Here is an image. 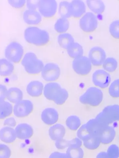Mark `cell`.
I'll return each instance as SVG.
<instances>
[{"label": "cell", "instance_id": "1", "mask_svg": "<svg viewBox=\"0 0 119 158\" xmlns=\"http://www.w3.org/2000/svg\"><path fill=\"white\" fill-rule=\"evenodd\" d=\"M43 93L47 100L53 101L58 105L64 103L68 97L67 91L55 82L47 84L44 88Z\"/></svg>", "mask_w": 119, "mask_h": 158}, {"label": "cell", "instance_id": "2", "mask_svg": "<svg viewBox=\"0 0 119 158\" xmlns=\"http://www.w3.org/2000/svg\"><path fill=\"white\" fill-rule=\"evenodd\" d=\"M24 37L27 43L36 46H43L49 42V35L47 31L35 27H31L26 29Z\"/></svg>", "mask_w": 119, "mask_h": 158}, {"label": "cell", "instance_id": "3", "mask_svg": "<svg viewBox=\"0 0 119 158\" xmlns=\"http://www.w3.org/2000/svg\"><path fill=\"white\" fill-rule=\"evenodd\" d=\"M22 64L26 71L31 74H37L42 72L44 67L42 60L38 59L33 53H27L23 58Z\"/></svg>", "mask_w": 119, "mask_h": 158}, {"label": "cell", "instance_id": "4", "mask_svg": "<svg viewBox=\"0 0 119 158\" xmlns=\"http://www.w3.org/2000/svg\"><path fill=\"white\" fill-rule=\"evenodd\" d=\"M95 118L101 123L108 126L119 121V106L113 105L106 106Z\"/></svg>", "mask_w": 119, "mask_h": 158}, {"label": "cell", "instance_id": "5", "mask_svg": "<svg viewBox=\"0 0 119 158\" xmlns=\"http://www.w3.org/2000/svg\"><path fill=\"white\" fill-rule=\"evenodd\" d=\"M103 97V93L100 89L91 87L80 97V102L83 104L96 106L101 103Z\"/></svg>", "mask_w": 119, "mask_h": 158}, {"label": "cell", "instance_id": "6", "mask_svg": "<svg viewBox=\"0 0 119 158\" xmlns=\"http://www.w3.org/2000/svg\"><path fill=\"white\" fill-rule=\"evenodd\" d=\"M23 48L19 43L13 42L6 48L5 56L10 62L18 63L22 59L23 55Z\"/></svg>", "mask_w": 119, "mask_h": 158}, {"label": "cell", "instance_id": "7", "mask_svg": "<svg viewBox=\"0 0 119 158\" xmlns=\"http://www.w3.org/2000/svg\"><path fill=\"white\" fill-rule=\"evenodd\" d=\"M72 67L75 72L81 75L88 74L92 69V64L88 58L84 56L75 59Z\"/></svg>", "mask_w": 119, "mask_h": 158}, {"label": "cell", "instance_id": "8", "mask_svg": "<svg viewBox=\"0 0 119 158\" xmlns=\"http://www.w3.org/2000/svg\"><path fill=\"white\" fill-rule=\"evenodd\" d=\"M40 14L45 17H51L56 12L57 4L54 0H41L37 2Z\"/></svg>", "mask_w": 119, "mask_h": 158}, {"label": "cell", "instance_id": "9", "mask_svg": "<svg viewBox=\"0 0 119 158\" xmlns=\"http://www.w3.org/2000/svg\"><path fill=\"white\" fill-rule=\"evenodd\" d=\"M80 26L84 32L89 33L95 31L98 26L96 16L91 12H87L80 20Z\"/></svg>", "mask_w": 119, "mask_h": 158}, {"label": "cell", "instance_id": "10", "mask_svg": "<svg viewBox=\"0 0 119 158\" xmlns=\"http://www.w3.org/2000/svg\"><path fill=\"white\" fill-rule=\"evenodd\" d=\"M60 69L57 64L49 63L44 66L42 71V76L47 81L57 80L60 75Z\"/></svg>", "mask_w": 119, "mask_h": 158}, {"label": "cell", "instance_id": "11", "mask_svg": "<svg viewBox=\"0 0 119 158\" xmlns=\"http://www.w3.org/2000/svg\"><path fill=\"white\" fill-rule=\"evenodd\" d=\"M33 104L29 100H22L14 107V114L15 116L23 118L27 116L32 112Z\"/></svg>", "mask_w": 119, "mask_h": 158}, {"label": "cell", "instance_id": "12", "mask_svg": "<svg viewBox=\"0 0 119 158\" xmlns=\"http://www.w3.org/2000/svg\"><path fill=\"white\" fill-rule=\"evenodd\" d=\"M92 81L95 86L105 89L110 83V75L104 70H98L93 73Z\"/></svg>", "mask_w": 119, "mask_h": 158}, {"label": "cell", "instance_id": "13", "mask_svg": "<svg viewBox=\"0 0 119 158\" xmlns=\"http://www.w3.org/2000/svg\"><path fill=\"white\" fill-rule=\"evenodd\" d=\"M88 58L91 64L95 66H100L103 64L106 59L105 51L99 47H95L90 49Z\"/></svg>", "mask_w": 119, "mask_h": 158}, {"label": "cell", "instance_id": "14", "mask_svg": "<svg viewBox=\"0 0 119 158\" xmlns=\"http://www.w3.org/2000/svg\"><path fill=\"white\" fill-rule=\"evenodd\" d=\"M115 131L112 127L103 125L100 128L98 137L101 142L103 144H108L112 142L115 136Z\"/></svg>", "mask_w": 119, "mask_h": 158}, {"label": "cell", "instance_id": "15", "mask_svg": "<svg viewBox=\"0 0 119 158\" xmlns=\"http://www.w3.org/2000/svg\"><path fill=\"white\" fill-rule=\"evenodd\" d=\"M17 138L20 139H28L33 135V129L31 126L26 123L18 125L15 129Z\"/></svg>", "mask_w": 119, "mask_h": 158}, {"label": "cell", "instance_id": "16", "mask_svg": "<svg viewBox=\"0 0 119 158\" xmlns=\"http://www.w3.org/2000/svg\"><path fill=\"white\" fill-rule=\"evenodd\" d=\"M59 114L53 108H47L42 112V121L47 125H52L57 122Z\"/></svg>", "mask_w": 119, "mask_h": 158}, {"label": "cell", "instance_id": "17", "mask_svg": "<svg viewBox=\"0 0 119 158\" xmlns=\"http://www.w3.org/2000/svg\"><path fill=\"white\" fill-rule=\"evenodd\" d=\"M24 21L30 25H37L42 21V16L36 10H28L24 12L23 15Z\"/></svg>", "mask_w": 119, "mask_h": 158}, {"label": "cell", "instance_id": "18", "mask_svg": "<svg viewBox=\"0 0 119 158\" xmlns=\"http://www.w3.org/2000/svg\"><path fill=\"white\" fill-rule=\"evenodd\" d=\"M66 133L65 128L64 126L57 124L50 127L49 129V135L50 138L54 141H57L63 139Z\"/></svg>", "mask_w": 119, "mask_h": 158}, {"label": "cell", "instance_id": "19", "mask_svg": "<svg viewBox=\"0 0 119 158\" xmlns=\"http://www.w3.org/2000/svg\"><path fill=\"white\" fill-rule=\"evenodd\" d=\"M44 87L43 83L37 81H31L27 85V94L32 97L41 96Z\"/></svg>", "mask_w": 119, "mask_h": 158}, {"label": "cell", "instance_id": "20", "mask_svg": "<svg viewBox=\"0 0 119 158\" xmlns=\"http://www.w3.org/2000/svg\"><path fill=\"white\" fill-rule=\"evenodd\" d=\"M16 135L15 130L11 127H7L0 130V139L6 143L13 142L16 139Z\"/></svg>", "mask_w": 119, "mask_h": 158}, {"label": "cell", "instance_id": "21", "mask_svg": "<svg viewBox=\"0 0 119 158\" xmlns=\"http://www.w3.org/2000/svg\"><path fill=\"white\" fill-rule=\"evenodd\" d=\"M72 16L75 18L81 17L86 12V6L84 2L79 0H75L70 2Z\"/></svg>", "mask_w": 119, "mask_h": 158}, {"label": "cell", "instance_id": "22", "mask_svg": "<svg viewBox=\"0 0 119 158\" xmlns=\"http://www.w3.org/2000/svg\"><path fill=\"white\" fill-rule=\"evenodd\" d=\"M7 98L11 102L17 103L23 100V92L18 88H10L8 90Z\"/></svg>", "mask_w": 119, "mask_h": 158}, {"label": "cell", "instance_id": "23", "mask_svg": "<svg viewBox=\"0 0 119 158\" xmlns=\"http://www.w3.org/2000/svg\"><path fill=\"white\" fill-rule=\"evenodd\" d=\"M14 69L11 62L6 59H0V75L7 76L11 75Z\"/></svg>", "mask_w": 119, "mask_h": 158}, {"label": "cell", "instance_id": "24", "mask_svg": "<svg viewBox=\"0 0 119 158\" xmlns=\"http://www.w3.org/2000/svg\"><path fill=\"white\" fill-rule=\"evenodd\" d=\"M87 4L89 9L97 14H101L105 10L103 2L99 0H88Z\"/></svg>", "mask_w": 119, "mask_h": 158}, {"label": "cell", "instance_id": "25", "mask_svg": "<svg viewBox=\"0 0 119 158\" xmlns=\"http://www.w3.org/2000/svg\"><path fill=\"white\" fill-rule=\"evenodd\" d=\"M55 147L60 150H63L71 146H77L81 147L82 141L79 138H75L71 140H67L61 139L56 141Z\"/></svg>", "mask_w": 119, "mask_h": 158}, {"label": "cell", "instance_id": "26", "mask_svg": "<svg viewBox=\"0 0 119 158\" xmlns=\"http://www.w3.org/2000/svg\"><path fill=\"white\" fill-rule=\"evenodd\" d=\"M83 144L85 148L88 149L95 150L100 145V139L96 136L89 135L83 140Z\"/></svg>", "mask_w": 119, "mask_h": 158}, {"label": "cell", "instance_id": "27", "mask_svg": "<svg viewBox=\"0 0 119 158\" xmlns=\"http://www.w3.org/2000/svg\"><path fill=\"white\" fill-rule=\"evenodd\" d=\"M67 50L69 56L74 59L83 56V49L82 47L78 43H73Z\"/></svg>", "mask_w": 119, "mask_h": 158}, {"label": "cell", "instance_id": "28", "mask_svg": "<svg viewBox=\"0 0 119 158\" xmlns=\"http://www.w3.org/2000/svg\"><path fill=\"white\" fill-rule=\"evenodd\" d=\"M58 42L61 47L66 49L72 44L75 43L74 38L68 33L60 34L58 38Z\"/></svg>", "mask_w": 119, "mask_h": 158}, {"label": "cell", "instance_id": "29", "mask_svg": "<svg viewBox=\"0 0 119 158\" xmlns=\"http://www.w3.org/2000/svg\"><path fill=\"white\" fill-rule=\"evenodd\" d=\"M13 106L10 103L4 102H0V119H4L11 114Z\"/></svg>", "mask_w": 119, "mask_h": 158}, {"label": "cell", "instance_id": "30", "mask_svg": "<svg viewBox=\"0 0 119 158\" xmlns=\"http://www.w3.org/2000/svg\"><path fill=\"white\" fill-rule=\"evenodd\" d=\"M66 154L68 158H83L84 152L80 147L71 146L68 147Z\"/></svg>", "mask_w": 119, "mask_h": 158}, {"label": "cell", "instance_id": "31", "mask_svg": "<svg viewBox=\"0 0 119 158\" xmlns=\"http://www.w3.org/2000/svg\"><path fill=\"white\" fill-rule=\"evenodd\" d=\"M59 13L62 18H68L72 16L70 2H62L60 3Z\"/></svg>", "mask_w": 119, "mask_h": 158}, {"label": "cell", "instance_id": "32", "mask_svg": "<svg viewBox=\"0 0 119 158\" xmlns=\"http://www.w3.org/2000/svg\"><path fill=\"white\" fill-rule=\"evenodd\" d=\"M69 23L66 18H61L59 19L55 25V29L58 33H64L68 30Z\"/></svg>", "mask_w": 119, "mask_h": 158}, {"label": "cell", "instance_id": "33", "mask_svg": "<svg viewBox=\"0 0 119 158\" xmlns=\"http://www.w3.org/2000/svg\"><path fill=\"white\" fill-rule=\"evenodd\" d=\"M66 124L67 126L70 130L76 131L80 127L81 123L80 119L78 117L73 115L70 116L68 118L66 122Z\"/></svg>", "mask_w": 119, "mask_h": 158}, {"label": "cell", "instance_id": "34", "mask_svg": "<svg viewBox=\"0 0 119 158\" xmlns=\"http://www.w3.org/2000/svg\"><path fill=\"white\" fill-rule=\"evenodd\" d=\"M102 65L105 70L109 72H113L117 69L118 63L115 59L113 57H109L106 59Z\"/></svg>", "mask_w": 119, "mask_h": 158}, {"label": "cell", "instance_id": "35", "mask_svg": "<svg viewBox=\"0 0 119 158\" xmlns=\"http://www.w3.org/2000/svg\"><path fill=\"white\" fill-rule=\"evenodd\" d=\"M109 93L113 98L119 97V79H117L112 83L109 88Z\"/></svg>", "mask_w": 119, "mask_h": 158}, {"label": "cell", "instance_id": "36", "mask_svg": "<svg viewBox=\"0 0 119 158\" xmlns=\"http://www.w3.org/2000/svg\"><path fill=\"white\" fill-rule=\"evenodd\" d=\"M109 32L113 38L119 39V20L112 23L109 27Z\"/></svg>", "mask_w": 119, "mask_h": 158}, {"label": "cell", "instance_id": "37", "mask_svg": "<svg viewBox=\"0 0 119 158\" xmlns=\"http://www.w3.org/2000/svg\"><path fill=\"white\" fill-rule=\"evenodd\" d=\"M107 153L109 158H119V147L116 145H111L108 148Z\"/></svg>", "mask_w": 119, "mask_h": 158}, {"label": "cell", "instance_id": "38", "mask_svg": "<svg viewBox=\"0 0 119 158\" xmlns=\"http://www.w3.org/2000/svg\"><path fill=\"white\" fill-rule=\"evenodd\" d=\"M11 154L10 149L4 144H0V158H10Z\"/></svg>", "mask_w": 119, "mask_h": 158}, {"label": "cell", "instance_id": "39", "mask_svg": "<svg viewBox=\"0 0 119 158\" xmlns=\"http://www.w3.org/2000/svg\"><path fill=\"white\" fill-rule=\"evenodd\" d=\"M8 89L7 87L3 85L0 84V102H4L6 98H7Z\"/></svg>", "mask_w": 119, "mask_h": 158}, {"label": "cell", "instance_id": "40", "mask_svg": "<svg viewBox=\"0 0 119 158\" xmlns=\"http://www.w3.org/2000/svg\"><path fill=\"white\" fill-rule=\"evenodd\" d=\"M9 3L13 7L16 8H22L25 3V1H9Z\"/></svg>", "mask_w": 119, "mask_h": 158}, {"label": "cell", "instance_id": "41", "mask_svg": "<svg viewBox=\"0 0 119 158\" xmlns=\"http://www.w3.org/2000/svg\"><path fill=\"white\" fill-rule=\"evenodd\" d=\"M49 158H68L66 153L55 152H53L49 156Z\"/></svg>", "mask_w": 119, "mask_h": 158}, {"label": "cell", "instance_id": "42", "mask_svg": "<svg viewBox=\"0 0 119 158\" xmlns=\"http://www.w3.org/2000/svg\"><path fill=\"white\" fill-rule=\"evenodd\" d=\"M16 122H15L14 118H7L4 122V125H7L9 127H14L16 125Z\"/></svg>", "mask_w": 119, "mask_h": 158}, {"label": "cell", "instance_id": "43", "mask_svg": "<svg viewBox=\"0 0 119 158\" xmlns=\"http://www.w3.org/2000/svg\"><path fill=\"white\" fill-rule=\"evenodd\" d=\"M27 7L29 10H35L37 8V2L34 3L28 1H27Z\"/></svg>", "mask_w": 119, "mask_h": 158}, {"label": "cell", "instance_id": "44", "mask_svg": "<svg viewBox=\"0 0 119 158\" xmlns=\"http://www.w3.org/2000/svg\"><path fill=\"white\" fill-rule=\"evenodd\" d=\"M96 158H109L107 154V152H102L98 154Z\"/></svg>", "mask_w": 119, "mask_h": 158}]
</instances>
